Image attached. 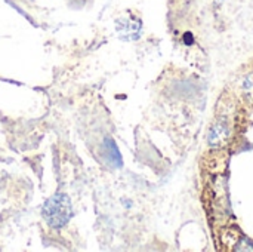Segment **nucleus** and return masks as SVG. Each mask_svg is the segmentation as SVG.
Instances as JSON below:
<instances>
[{"instance_id":"obj_1","label":"nucleus","mask_w":253,"mask_h":252,"mask_svg":"<svg viewBox=\"0 0 253 252\" xmlns=\"http://www.w3.org/2000/svg\"><path fill=\"white\" fill-rule=\"evenodd\" d=\"M43 217L52 229H61L71 218V202L67 195L52 196L43 208Z\"/></svg>"},{"instance_id":"obj_2","label":"nucleus","mask_w":253,"mask_h":252,"mask_svg":"<svg viewBox=\"0 0 253 252\" xmlns=\"http://www.w3.org/2000/svg\"><path fill=\"white\" fill-rule=\"evenodd\" d=\"M230 135H231V129H230V123L227 119H219L209 131V144L213 146V147H218V146H222L225 144L228 140H230Z\"/></svg>"},{"instance_id":"obj_3","label":"nucleus","mask_w":253,"mask_h":252,"mask_svg":"<svg viewBox=\"0 0 253 252\" xmlns=\"http://www.w3.org/2000/svg\"><path fill=\"white\" fill-rule=\"evenodd\" d=\"M230 244L233 245L234 251H253V242H251L243 235H237V238L231 241Z\"/></svg>"},{"instance_id":"obj_4","label":"nucleus","mask_w":253,"mask_h":252,"mask_svg":"<svg viewBox=\"0 0 253 252\" xmlns=\"http://www.w3.org/2000/svg\"><path fill=\"white\" fill-rule=\"evenodd\" d=\"M107 143H108V154H110V160L114 163V166H120L122 165V157H120V153H119V150H117V147H116V144H114V141H111V140H107Z\"/></svg>"},{"instance_id":"obj_5","label":"nucleus","mask_w":253,"mask_h":252,"mask_svg":"<svg viewBox=\"0 0 253 252\" xmlns=\"http://www.w3.org/2000/svg\"><path fill=\"white\" fill-rule=\"evenodd\" d=\"M242 89H243L245 95H248L251 100H253V73L243 77V80H242Z\"/></svg>"},{"instance_id":"obj_6","label":"nucleus","mask_w":253,"mask_h":252,"mask_svg":"<svg viewBox=\"0 0 253 252\" xmlns=\"http://www.w3.org/2000/svg\"><path fill=\"white\" fill-rule=\"evenodd\" d=\"M215 1H216V4H221V3H222L224 0H215Z\"/></svg>"}]
</instances>
